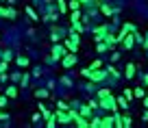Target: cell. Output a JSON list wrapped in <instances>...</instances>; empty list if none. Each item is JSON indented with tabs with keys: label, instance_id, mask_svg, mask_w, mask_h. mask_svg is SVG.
Listing matches in <instances>:
<instances>
[{
	"label": "cell",
	"instance_id": "cell-27",
	"mask_svg": "<svg viewBox=\"0 0 148 128\" xmlns=\"http://www.w3.org/2000/svg\"><path fill=\"white\" fill-rule=\"evenodd\" d=\"M35 96H37V98H48V89H37Z\"/></svg>",
	"mask_w": 148,
	"mask_h": 128
},
{
	"label": "cell",
	"instance_id": "cell-3",
	"mask_svg": "<svg viewBox=\"0 0 148 128\" xmlns=\"http://www.w3.org/2000/svg\"><path fill=\"white\" fill-rule=\"evenodd\" d=\"M89 80H94V82H102V80H107V69H100V67H98V69H92V67H89Z\"/></svg>",
	"mask_w": 148,
	"mask_h": 128
},
{
	"label": "cell",
	"instance_id": "cell-40",
	"mask_svg": "<svg viewBox=\"0 0 148 128\" xmlns=\"http://www.w3.org/2000/svg\"><path fill=\"white\" fill-rule=\"evenodd\" d=\"M5 117H7V115H5V113H2V111H0V119H5Z\"/></svg>",
	"mask_w": 148,
	"mask_h": 128
},
{
	"label": "cell",
	"instance_id": "cell-23",
	"mask_svg": "<svg viewBox=\"0 0 148 128\" xmlns=\"http://www.w3.org/2000/svg\"><path fill=\"white\" fill-rule=\"evenodd\" d=\"M116 100H118V106H122V109H126V106H129V100H126L124 96H122V98H116Z\"/></svg>",
	"mask_w": 148,
	"mask_h": 128
},
{
	"label": "cell",
	"instance_id": "cell-20",
	"mask_svg": "<svg viewBox=\"0 0 148 128\" xmlns=\"http://www.w3.org/2000/svg\"><path fill=\"white\" fill-rule=\"evenodd\" d=\"M15 63H18L20 67H26V65H28V59H26V57H18V59H15Z\"/></svg>",
	"mask_w": 148,
	"mask_h": 128
},
{
	"label": "cell",
	"instance_id": "cell-7",
	"mask_svg": "<svg viewBox=\"0 0 148 128\" xmlns=\"http://www.w3.org/2000/svg\"><path fill=\"white\" fill-rule=\"evenodd\" d=\"M135 31H137V28H135V24H131V22H124V24H122V33L118 35V39L122 41V37H124L126 33H135Z\"/></svg>",
	"mask_w": 148,
	"mask_h": 128
},
{
	"label": "cell",
	"instance_id": "cell-26",
	"mask_svg": "<svg viewBox=\"0 0 148 128\" xmlns=\"http://www.w3.org/2000/svg\"><path fill=\"white\" fill-rule=\"evenodd\" d=\"M111 93V89H98V100H100V98H107Z\"/></svg>",
	"mask_w": 148,
	"mask_h": 128
},
{
	"label": "cell",
	"instance_id": "cell-39",
	"mask_svg": "<svg viewBox=\"0 0 148 128\" xmlns=\"http://www.w3.org/2000/svg\"><path fill=\"white\" fill-rule=\"evenodd\" d=\"M79 2H81V5H87V2H89V0H79Z\"/></svg>",
	"mask_w": 148,
	"mask_h": 128
},
{
	"label": "cell",
	"instance_id": "cell-31",
	"mask_svg": "<svg viewBox=\"0 0 148 128\" xmlns=\"http://www.w3.org/2000/svg\"><path fill=\"white\" fill-rule=\"evenodd\" d=\"M98 67H102V63H100V61H92V69H98Z\"/></svg>",
	"mask_w": 148,
	"mask_h": 128
},
{
	"label": "cell",
	"instance_id": "cell-21",
	"mask_svg": "<svg viewBox=\"0 0 148 128\" xmlns=\"http://www.w3.org/2000/svg\"><path fill=\"white\" fill-rule=\"evenodd\" d=\"M144 96H146V89H142V87H137L133 91V98H144Z\"/></svg>",
	"mask_w": 148,
	"mask_h": 128
},
{
	"label": "cell",
	"instance_id": "cell-14",
	"mask_svg": "<svg viewBox=\"0 0 148 128\" xmlns=\"http://www.w3.org/2000/svg\"><path fill=\"white\" fill-rule=\"evenodd\" d=\"M122 126H124V128H131V126H133V119H131V115H122Z\"/></svg>",
	"mask_w": 148,
	"mask_h": 128
},
{
	"label": "cell",
	"instance_id": "cell-12",
	"mask_svg": "<svg viewBox=\"0 0 148 128\" xmlns=\"http://www.w3.org/2000/svg\"><path fill=\"white\" fill-rule=\"evenodd\" d=\"M124 76H126V80L135 76V65H133V63H129V65H126V72H124Z\"/></svg>",
	"mask_w": 148,
	"mask_h": 128
},
{
	"label": "cell",
	"instance_id": "cell-11",
	"mask_svg": "<svg viewBox=\"0 0 148 128\" xmlns=\"http://www.w3.org/2000/svg\"><path fill=\"white\" fill-rule=\"evenodd\" d=\"M92 111H94L92 106H89V104H85V106H81V111H79V113L83 115V117H87V119H89V117H92Z\"/></svg>",
	"mask_w": 148,
	"mask_h": 128
},
{
	"label": "cell",
	"instance_id": "cell-29",
	"mask_svg": "<svg viewBox=\"0 0 148 128\" xmlns=\"http://www.w3.org/2000/svg\"><path fill=\"white\" fill-rule=\"evenodd\" d=\"M11 59H13V57H11V52H2V61H7V63H9Z\"/></svg>",
	"mask_w": 148,
	"mask_h": 128
},
{
	"label": "cell",
	"instance_id": "cell-2",
	"mask_svg": "<svg viewBox=\"0 0 148 128\" xmlns=\"http://www.w3.org/2000/svg\"><path fill=\"white\" fill-rule=\"evenodd\" d=\"M50 54H52V57H50L52 61H61L65 54H68V48L61 46V44H55V46H52V52H50Z\"/></svg>",
	"mask_w": 148,
	"mask_h": 128
},
{
	"label": "cell",
	"instance_id": "cell-24",
	"mask_svg": "<svg viewBox=\"0 0 148 128\" xmlns=\"http://www.w3.org/2000/svg\"><path fill=\"white\" fill-rule=\"evenodd\" d=\"M96 50H98V52H107V50H109V46H107V44H102V41H98V44H96Z\"/></svg>",
	"mask_w": 148,
	"mask_h": 128
},
{
	"label": "cell",
	"instance_id": "cell-32",
	"mask_svg": "<svg viewBox=\"0 0 148 128\" xmlns=\"http://www.w3.org/2000/svg\"><path fill=\"white\" fill-rule=\"evenodd\" d=\"M0 74H7V61H2V63H0Z\"/></svg>",
	"mask_w": 148,
	"mask_h": 128
},
{
	"label": "cell",
	"instance_id": "cell-41",
	"mask_svg": "<svg viewBox=\"0 0 148 128\" xmlns=\"http://www.w3.org/2000/svg\"><path fill=\"white\" fill-rule=\"evenodd\" d=\"M144 119H146V122H148V111H146V113H144Z\"/></svg>",
	"mask_w": 148,
	"mask_h": 128
},
{
	"label": "cell",
	"instance_id": "cell-18",
	"mask_svg": "<svg viewBox=\"0 0 148 128\" xmlns=\"http://www.w3.org/2000/svg\"><path fill=\"white\" fill-rule=\"evenodd\" d=\"M18 18V11L13 9V7H9V9H7V20H15Z\"/></svg>",
	"mask_w": 148,
	"mask_h": 128
},
{
	"label": "cell",
	"instance_id": "cell-28",
	"mask_svg": "<svg viewBox=\"0 0 148 128\" xmlns=\"http://www.w3.org/2000/svg\"><path fill=\"white\" fill-rule=\"evenodd\" d=\"M26 13H28V18H31V20H35V22L39 20V18H37V13H35V11L31 9V7H26Z\"/></svg>",
	"mask_w": 148,
	"mask_h": 128
},
{
	"label": "cell",
	"instance_id": "cell-17",
	"mask_svg": "<svg viewBox=\"0 0 148 128\" xmlns=\"http://www.w3.org/2000/svg\"><path fill=\"white\" fill-rule=\"evenodd\" d=\"M57 7H59V13H65V11H68V2H65V0H57Z\"/></svg>",
	"mask_w": 148,
	"mask_h": 128
},
{
	"label": "cell",
	"instance_id": "cell-30",
	"mask_svg": "<svg viewBox=\"0 0 148 128\" xmlns=\"http://www.w3.org/2000/svg\"><path fill=\"white\" fill-rule=\"evenodd\" d=\"M124 98L126 100H133V91H131V89H124Z\"/></svg>",
	"mask_w": 148,
	"mask_h": 128
},
{
	"label": "cell",
	"instance_id": "cell-36",
	"mask_svg": "<svg viewBox=\"0 0 148 128\" xmlns=\"http://www.w3.org/2000/svg\"><path fill=\"white\" fill-rule=\"evenodd\" d=\"M142 78H144V85H146V87H148V74H144Z\"/></svg>",
	"mask_w": 148,
	"mask_h": 128
},
{
	"label": "cell",
	"instance_id": "cell-22",
	"mask_svg": "<svg viewBox=\"0 0 148 128\" xmlns=\"http://www.w3.org/2000/svg\"><path fill=\"white\" fill-rule=\"evenodd\" d=\"M70 9H72V11H76V9H81V7H83V5H81V2H79V0H70Z\"/></svg>",
	"mask_w": 148,
	"mask_h": 128
},
{
	"label": "cell",
	"instance_id": "cell-19",
	"mask_svg": "<svg viewBox=\"0 0 148 128\" xmlns=\"http://www.w3.org/2000/svg\"><path fill=\"white\" fill-rule=\"evenodd\" d=\"M89 128H100V117H89Z\"/></svg>",
	"mask_w": 148,
	"mask_h": 128
},
{
	"label": "cell",
	"instance_id": "cell-25",
	"mask_svg": "<svg viewBox=\"0 0 148 128\" xmlns=\"http://www.w3.org/2000/svg\"><path fill=\"white\" fill-rule=\"evenodd\" d=\"M7 104H9V96L5 93V96H0V109H5Z\"/></svg>",
	"mask_w": 148,
	"mask_h": 128
},
{
	"label": "cell",
	"instance_id": "cell-8",
	"mask_svg": "<svg viewBox=\"0 0 148 128\" xmlns=\"http://www.w3.org/2000/svg\"><path fill=\"white\" fill-rule=\"evenodd\" d=\"M63 46L68 48V52H76V50H79V44H76V41L72 39V37H70V39H65V41H63Z\"/></svg>",
	"mask_w": 148,
	"mask_h": 128
},
{
	"label": "cell",
	"instance_id": "cell-33",
	"mask_svg": "<svg viewBox=\"0 0 148 128\" xmlns=\"http://www.w3.org/2000/svg\"><path fill=\"white\" fill-rule=\"evenodd\" d=\"M118 59H120V52L113 50V52H111V61H118Z\"/></svg>",
	"mask_w": 148,
	"mask_h": 128
},
{
	"label": "cell",
	"instance_id": "cell-1",
	"mask_svg": "<svg viewBox=\"0 0 148 128\" xmlns=\"http://www.w3.org/2000/svg\"><path fill=\"white\" fill-rule=\"evenodd\" d=\"M98 106H100V109H107V111H118V100H116L113 93H109L107 98H100V100H98Z\"/></svg>",
	"mask_w": 148,
	"mask_h": 128
},
{
	"label": "cell",
	"instance_id": "cell-9",
	"mask_svg": "<svg viewBox=\"0 0 148 128\" xmlns=\"http://www.w3.org/2000/svg\"><path fill=\"white\" fill-rule=\"evenodd\" d=\"M111 126H113V115L100 117V128H111Z\"/></svg>",
	"mask_w": 148,
	"mask_h": 128
},
{
	"label": "cell",
	"instance_id": "cell-34",
	"mask_svg": "<svg viewBox=\"0 0 148 128\" xmlns=\"http://www.w3.org/2000/svg\"><path fill=\"white\" fill-rule=\"evenodd\" d=\"M57 106H59V109H63V111H68V109H70V106L65 104V102H57Z\"/></svg>",
	"mask_w": 148,
	"mask_h": 128
},
{
	"label": "cell",
	"instance_id": "cell-13",
	"mask_svg": "<svg viewBox=\"0 0 148 128\" xmlns=\"http://www.w3.org/2000/svg\"><path fill=\"white\" fill-rule=\"evenodd\" d=\"M72 31L83 33V22H81V20H72Z\"/></svg>",
	"mask_w": 148,
	"mask_h": 128
},
{
	"label": "cell",
	"instance_id": "cell-6",
	"mask_svg": "<svg viewBox=\"0 0 148 128\" xmlns=\"http://www.w3.org/2000/svg\"><path fill=\"white\" fill-rule=\"evenodd\" d=\"M102 41H105L107 46L113 50L116 48V44H120V39H118V35H111V33H105V37H102Z\"/></svg>",
	"mask_w": 148,
	"mask_h": 128
},
{
	"label": "cell",
	"instance_id": "cell-16",
	"mask_svg": "<svg viewBox=\"0 0 148 128\" xmlns=\"http://www.w3.org/2000/svg\"><path fill=\"white\" fill-rule=\"evenodd\" d=\"M5 93H7L9 98H15V96H18V87H13V85H11V87L5 89Z\"/></svg>",
	"mask_w": 148,
	"mask_h": 128
},
{
	"label": "cell",
	"instance_id": "cell-37",
	"mask_svg": "<svg viewBox=\"0 0 148 128\" xmlns=\"http://www.w3.org/2000/svg\"><path fill=\"white\" fill-rule=\"evenodd\" d=\"M144 48H146V50H148V35L144 37Z\"/></svg>",
	"mask_w": 148,
	"mask_h": 128
},
{
	"label": "cell",
	"instance_id": "cell-35",
	"mask_svg": "<svg viewBox=\"0 0 148 128\" xmlns=\"http://www.w3.org/2000/svg\"><path fill=\"white\" fill-rule=\"evenodd\" d=\"M0 18H7V9L5 7H0Z\"/></svg>",
	"mask_w": 148,
	"mask_h": 128
},
{
	"label": "cell",
	"instance_id": "cell-10",
	"mask_svg": "<svg viewBox=\"0 0 148 128\" xmlns=\"http://www.w3.org/2000/svg\"><path fill=\"white\" fill-rule=\"evenodd\" d=\"M107 76H111L113 80H118V78H120V72H118L116 65H109V67H107Z\"/></svg>",
	"mask_w": 148,
	"mask_h": 128
},
{
	"label": "cell",
	"instance_id": "cell-15",
	"mask_svg": "<svg viewBox=\"0 0 148 128\" xmlns=\"http://www.w3.org/2000/svg\"><path fill=\"white\" fill-rule=\"evenodd\" d=\"M100 11H102L105 15H113V13H116V9H111V7H109V5H105V2L100 5Z\"/></svg>",
	"mask_w": 148,
	"mask_h": 128
},
{
	"label": "cell",
	"instance_id": "cell-4",
	"mask_svg": "<svg viewBox=\"0 0 148 128\" xmlns=\"http://www.w3.org/2000/svg\"><path fill=\"white\" fill-rule=\"evenodd\" d=\"M52 115L57 117V122H59V124H70V122H72V115H70V109H68V111L59 109V111H55Z\"/></svg>",
	"mask_w": 148,
	"mask_h": 128
},
{
	"label": "cell",
	"instance_id": "cell-5",
	"mask_svg": "<svg viewBox=\"0 0 148 128\" xmlns=\"http://www.w3.org/2000/svg\"><path fill=\"white\" fill-rule=\"evenodd\" d=\"M61 65H63V67H74V65H76V52H68V54L61 59Z\"/></svg>",
	"mask_w": 148,
	"mask_h": 128
},
{
	"label": "cell",
	"instance_id": "cell-38",
	"mask_svg": "<svg viewBox=\"0 0 148 128\" xmlns=\"http://www.w3.org/2000/svg\"><path fill=\"white\" fill-rule=\"evenodd\" d=\"M144 98H146V102H144V106H146V109H148V89H146V96H144Z\"/></svg>",
	"mask_w": 148,
	"mask_h": 128
}]
</instances>
